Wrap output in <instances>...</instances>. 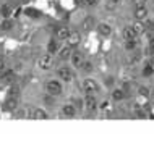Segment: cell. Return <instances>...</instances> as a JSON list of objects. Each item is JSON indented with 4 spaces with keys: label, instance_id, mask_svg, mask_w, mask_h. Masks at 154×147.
<instances>
[{
    "label": "cell",
    "instance_id": "cell-19",
    "mask_svg": "<svg viewBox=\"0 0 154 147\" xmlns=\"http://www.w3.org/2000/svg\"><path fill=\"white\" fill-rule=\"evenodd\" d=\"M8 97L10 99H20V87L18 86H11L8 89Z\"/></svg>",
    "mask_w": 154,
    "mask_h": 147
},
{
    "label": "cell",
    "instance_id": "cell-31",
    "mask_svg": "<svg viewBox=\"0 0 154 147\" xmlns=\"http://www.w3.org/2000/svg\"><path fill=\"white\" fill-rule=\"evenodd\" d=\"M96 0H83V3H86V5H93Z\"/></svg>",
    "mask_w": 154,
    "mask_h": 147
},
{
    "label": "cell",
    "instance_id": "cell-17",
    "mask_svg": "<svg viewBox=\"0 0 154 147\" xmlns=\"http://www.w3.org/2000/svg\"><path fill=\"white\" fill-rule=\"evenodd\" d=\"M13 79H15V73L11 70H8V71H3V73H2L0 81H2V82H11Z\"/></svg>",
    "mask_w": 154,
    "mask_h": 147
},
{
    "label": "cell",
    "instance_id": "cell-15",
    "mask_svg": "<svg viewBox=\"0 0 154 147\" xmlns=\"http://www.w3.org/2000/svg\"><path fill=\"white\" fill-rule=\"evenodd\" d=\"M31 118H34V120H45V118H47V112L42 110V108H32Z\"/></svg>",
    "mask_w": 154,
    "mask_h": 147
},
{
    "label": "cell",
    "instance_id": "cell-14",
    "mask_svg": "<svg viewBox=\"0 0 154 147\" xmlns=\"http://www.w3.org/2000/svg\"><path fill=\"white\" fill-rule=\"evenodd\" d=\"M97 29H99V34L104 36V37H107V36H110V34H112V28H110L107 23H99Z\"/></svg>",
    "mask_w": 154,
    "mask_h": 147
},
{
    "label": "cell",
    "instance_id": "cell-30",
    "mask_svg": "<svg viewBox=\"0 0 154 147\" xmlns=\"http://www.w3.org/2000/svg\"><path fill=\"white\" fill-rule=\"evenodd\" d=\"M149 53H151V57H154V39H151V47H149Z\"/></svg>",
    "mask_w": 154,
    "mask_h": 147
},
{
    "label": "cell",
    "instance_id": "cell-13",
    "mask_svg": "<svg viewBox=\"0 0 154 147\" xmlns=\"http://www.w3.org/2000/svg\"><path fill=\"white\" fill-rule=\"evenodd\" d=\"M47 50H49V53H51V55H55V53L60 50L59 39H52L51 42H49V45H47Z\"/></svg>",
    "mask_w": 154,
    "mask_h": 147
},
{
    "label": "cell",
    "instance_id": "cell-23",
    "mask_svg": "<svg viewBox=\"0 0 154 147\" xmlns=\"http://www.w3.org/2000/svg\"><path fill=\"white\" fill-rule=\"evenodd\" d=\"M144 31H154V21L152 20H146V21H144Z\"/></svg>",
    "mask_w": 154,
    "mask_h": 147
},
{
    "label": "cell",
    "instance_id": "cell-28",
    "mask_svg": "<svg viewBox=\"0 0 154 147\" xmlns=\"http://www.w3.org/2000/svg\"><path fill=\"white\" fill-rule=\"evenodd\" d=\"M2 15H3V16H8V15H10V8H8V7H3V8H2Z\"/></svg>",
    "mask_w": 154,
    "mask_h": 147
},
{
    "label": "cell",
    "instance_id": "cell-3",
    "mask_svg": "<svg viewBox=\"0 0 154 147\" xmlns=\"http://www.w3.org/2000/svg\"><path fill=\"white\" fill-rule=\"evenodd\" d=\"M57 76L60 78V81H72L73 71L68 66H60V68H57Z\"/></svg>",
    "mask_w": 154,
    "mask_h": 147
},
{
    "label": "cell",
    "instance_id": "cell-11",
    "mask_svg": "<svg viewBox=\"0 0 154 147\" xmlns=\"http://www.w3.org/2000/svg\"><path fill=\"white\" fill-rule=\"evenodd\" d=\"M31 115H32V107H29V105H24V107H21L16 112L18 118H31Z\"/></svg>",
    "mask_w": 154,
    "mask_h": 147
},
{
    "label": "cell",
    "instance_id": "cell-25",
    "mask_svg": "<svg viewBox=\"0 0 154 147\" xmlns=\"http://www.w3.org/2000/svg\"><path fill=\"white\" fill-rule=\"evenodd\" d=\"M81 68L85 70V71H91V70H93V65H91L89 62H85V63H83V66H81Z\"/></svg>",
    "mask_w": 154,
    "mask_h": 147
},
{
    "label": "cell",
    "instance_id": "cell-24",
    "mask_svg": "<svg viewBox=\"0 0 154 147\" xmlns=\"http://www.w3.org/2000/svg\"><path fill=\"white\" fill-rule=\"evenodd\" d=\"M154 73V68H152V66L151 65H148L146 66V68H144L143 70V74H144V76H151V74Z\"/></svg>",
    "mask_w": 154,
    "mask_h": 147
},
{
    "label": "cell",
    "instance_id": "cell-21",
    "mask_svg": "<svg viewBox=\"0 0 154 147\" xmlns=\"http://www.w3.org/2000/svg\"><path fill=\"white\" fill-rule=\"evenodd\" d=\"M16 105H18V99H7V104H5V108H8V110H13V108H16Z\"/></svg>",
    "mask_w": 154,
    "mask_h": 147
},
{
    "label": "cell",
    "instance_id": "cell-20",
    "mask_svg": "<svg viewBox=\"0 0 154 147\" xmlns=\"http://www.w3.org/2000/svg\"><path fill=\"white\" fill-rule=\"evenodd\" d=\"M136 47H138V42H136V39H130V40H125V49L127 50H136Z\"/></svg>",
    "mask_w": 154,
    "mask_h": 147
},
{
    "label": "cell",
    "instance_id": "cell-7",
    "mask_svg": "<svg viewBox=\"0 0 154 147\" xmlns=\"http://www.w3.org/2000/svg\"><path fill=\"white\" fill-rule=\"evenodd\" d=\"M62 115H63L65 118H73V116L76 115V107H75L73 104H65L63 107H62Z\"/></svg>",
    "mask_w": 154,
    "mask_h": 147
},
{
    "label": "cell",
    "instance_id": "cell-32",
    "mask_svg": "<svg viewBox=\"0 0 154 147\" xmlns=\"http://www.w3.org/2000/svg\"><path fill=\"white\" fill-rule=\"evenodd\" d=\"M141 94H143V95H148V91H146V87H141Z\"/></svg>",
    "mask_w": 154,
    "mask_h": 147
},
{
    "label": "cell",
    "instance_id": "cell-9",
    "mask_svg": "<svg viewBox=\"0 0 154 147\" xmlns=\"http://www.w3.org/2000/svg\"><path fill=\"white\" fill-rule=\"evenodd\" d=\"M72 49H73V47H72V45H68V44L63 45V47H60V50L57 52V55H59L60 60H68L70 55H72V52H73Z\"/></svg>",
    "mask_w": 154,
    "mask_h": 147
},
{
    "label": "cell",
    "instance_id": "cell-5",
    "mask_svg": "<svg viewBox=\"0 0 154 147\" xmlns=\"http://www.w3.org/2000/svg\"><path fill=\"white\" fill-rule=\"evenodd\" d=\"M83 102H85L86 110H89V112H94L96 108H97V100H96L94 94H86V99L83 100Z\"/></svg>",
    "mask_w": 154,
    "mask_h": 147
},
{
    "label": "cell",
    "instance_id": "cell-16",
    "mask_svg": "<svg viewBox=\"0 0 154 147\" xmlns=\"http://www.w3.org/2000/svg\"><path fill=\"white\" fill-rule=\"evenodd\" d=\"M131 29L135 31V34H136V36H138V34H143V32H144V24H143V21L136 20L135 23L131 24Z\"/></svg>",
    "mask_w": 154,
    "mask_h": 147
},
{
    "label": "cell",
    "instance_id": "cell-27",
    "mask_svg": "<svg viewBox=\"0 0 154 147\" xmlns=\"http://www.w3.org/2000/svg\"><path fill=\"white\" fill-rule=\"evenodd\" d=\"M133 3H135V7H140V5H144L146 0H133Z\"/></svg>",
    "mask_w": 154,
    "mask_h": 147
},
{
    "label": "cell",
    "instance_id": "cell-18",
    "mask_svg": "<svg viewBox=\"0 0 154 147\" xmlns=\"http://www.w3.org/2000/svg\"><path fill=\"white\" fill-rule=\"evenodd\" d=\"M123 39H125V40L136 39V34H135V31L131 29V26H128V28H125V29H123Z\"/></svg>",
    "mask_w": 154,
    "mask_h": 147
},
{
    "label": "cell",
    "instance_id": "cell-2",
    "mask_svg": "<svg viewBox=\"0 0 154 147\" xmlns=\"http://www.w3.org/2000/svg\"><path fill=\"white\" fill-rule=\"evenodd\" d=\"M54 63H55L54 57L51 55V53H47V55H42V57L39 58V60H37V66H39L41 70L47 71V70L54 68Z\"/></svg>",
    "mask_w": 154,
    "mask_h": 147
},
{
    "label": "cell",
    "instance_id": "cell-1",
    "mask_svg": "<svg viewBox=\"0 0 154 147\" xmlns=\"http://www.w3.org/2000/svg\"><path fill=\"white\" fill-rule=\"evenodd\" d=\"M45 91H47L49 95L57 97V95H60L63 92V86H62V82L59 79H51V81L45 82Z\"/></svg>",
    "mask_w": 154,
    "mask_h": 147
},
{
    "label": "cell",
    "instance_id": "cell-4",
    "mask_svg": "<svg viewBox=\"0 0 154 147\" xmlns=\"http://www.w3.org/2000/svg\"><path fill=\"white\" fill-rule=\"evenodd\" d=\"M97 89H99V86L94 79H85L83 81V91L86 94H94V92H97Z\"/></svg>",
    "mask_w": 154,
    "mask_h": 147
},
{
    "label": "cell",
    "instance_id": "cell-6",
    "mask_svg": "<svg viewBox=\"0 0 154 147\" xmlns=\"http://www.w3.org/2000/svg\"><path fill=\"white\" fill-rule=\"evenodd\" d=\"M70 60H72L73 68H81L83 63H85V57H83L80 52H72V55H70Z\"/></svg>",
    "mask_w": 154,
    "mask_h": 147
},
{
    "label": "cell",
    "instance_id": "cell-12",
    "mask_svg": "<svg viewBox=\"0 0 154 147\" xmlns=\"http://www.w3.org/2000/svg\"><path fill=\"white\" fill-rule=\"evenodd\" d=\"M68 34H70V29L65 28V26H62V28H59V29L55 31V39H59V40H66Z\"/></svg>",
    "mask_w": 154,
    "mask_h": 147
},
{
    "label": "cell",
    "instance_id": "cell-22",
    "mask_svg": "<svg viewBox=\"0 0 154 147\" xmlns=\"http://www.w3.org/2000/svg\"><path fill=\"white\" fill-rule=\"evenodd\" d=\"M123 97H125L123 89H115L114 92H112V99H114V100H122Z\"/></svg>",
    "mask_w": 154,
    "mask_h": 147
},
{
    "label": "cell",
    "instance_id": "cell-34",
    "mask_svg": "<svg viewBox=\"0 0 154 147\" xmlns=\"http://www.w3.org/2000/svg\"><path fill=\"white\" fill-rule=\"evenodd\" d=\"M112 3H117V2H120V0H110Z\"/></svg>",
    "mask_w": 154,
    "mask_h": 147
},
{
    "label": "cell",
    "instance_id": "cell-26",
    "mask_svg": "<svg viewBox=\"0 0 154 147\" xmlns=\"http://www.w3.org/2000/svg\"><path fill=\"white\" fill-rule=\"evenodd\" d=\"M91 23H94L93 18H88V20H85V28L86 29H91Z\"/></svg>",
    "mask_w": 154,
    "mask_h": 147
},
{
    "label": "cell",
    "instance_id": "cell-33",
    "mask_svg": "<svg viewBox=\"0 0 154 147\" xmlns=\"http://www.w3.org/2000/svg\"><path fill=\"white\" fill-rule=\"evenodd\" d=\"M149 65H151V66H152V68H154V57L151 58V63H149Z\"/></svg>",
    "mask_w": 154,
    "mask_h": 147
},
{
    "label": "cell",
    "instance_id": "cell-29",
    "mask_svg": "<svg viewBox=\"0 0 154 147\" xmlns=\"http://www.w3.org/2000/svg\"><path fill=\"white\" fill-rule=\"evenodd\" d=\"M3 70H5V60H3L2 57H0V73H2Z\"/></svg>",
    "mask_w": 154,
    "mask_h": 147
},
{
    "label": "cell",
    "instance_id": "cell-10",
    "mask_svg": "<svg viewBox=\"0 0 154 147\" xmlns=\"http://www.w3.org/2000/svg\"><path fill=\"white\" fill-rule=\"evenodd\" d=\"M80 40H81V36H80V32L78 31H70V34L68 37H66V42H68V45H72V47H75V45H78L80 44Z\"/></svg>",
    "mask_w": 154,
    "mask_h": 147
},
{
    "label": "cell",
    "instance_id": "cell-8",
    "mask_svg": "<svg viewBox=\"0 0 154 147\" xmlns=\"http://www.w3.org/2000/svg\"><path fill=\"white\" fill-rule=\"evenodd\" d=\"M135 20H140V21H144L148 18V8L144 7V5H140V7H136L135 8Z\"/></svg>",
    "mask_w": 154,
    "mask_h": 147
}]
</instances>
